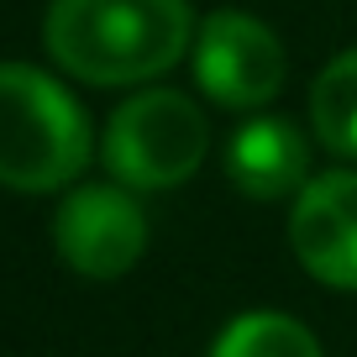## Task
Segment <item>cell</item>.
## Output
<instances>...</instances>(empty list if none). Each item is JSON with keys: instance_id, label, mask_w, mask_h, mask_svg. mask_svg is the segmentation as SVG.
Segmentation results:
<instances>
[{"instance_id": "cell-1", "label": "cell", "mask_w": 357, "mask_h": 357, "mask_svg": "<svg viewBox=\"0 0 357 357\" xmlns=\"http://www.w3.org/2000/svg\"><path fill=\"white\" fill-rule=\"evenodd\" d=\"M47 53L84 84H147L195 47L190 0H53Z\"/></svg>"}, {"instance_id": "cell-2", "label": "cell", "mask_w": 357, "mask_h": 357, "mask_svg": "<svg viewBox=\"0 0 357 357\" xmlns=\"http://www.w3.org/2000/svg\"><path fill=\"white\" fill-rule=\"evenodd\" d=\"M89 163V116L32 63H0V184L53 195Z\"/></svg>"}, {"instance_id": "cell-3", "label": "cell", "mask_w": 357, "mask_h": 357, "mask_svg": "<svg viewBox=\"0 0 357 357\" xmlns=\"http://www.w3.org/2000/svg\"><path fill=\"white\" fill-rule=\"evenodd\" d=\"M211 153V121L178 89H142L105 121V168L126 190H174Z\"/></svg>"}, {"instance_id": "cell-4", "label": "cell", "mask_w": 357, "mask_h": 357, "mask_svg": "<svg viewBox=\"0 0 357 357\" xmlns=\"http://www.w3.org/2000/svg\"><path fill=\"white\" fill-rule=\"evenodd\" d=\"M195 79L215 105L231 111H257L284 89L289 58L273 26H263L247 11H211L195 32Z\"/></svg>"}, {"instance_id": "cell-5", "label": "cell", "mask_w": 357, "mask_h": 357, "mask_svg": "<svg viewBox=\"0 0 357 357\" xmlns=\"http://www.w3.org/2000/svg\"><path fill=\"white\" fill-rule=\"evenodd\" d=\"M53 242L74 273L84 279H121L147 252V215L126 184H79L58 205Z\"/></svg>"}, {"instance_id": "cell-6", "label": "cell", "mask_w": 357, "mask_h": 357, "mask_svg": "<svg viewBox=\"0 0 357 357\" xmlns=\"http://www.w3.org/2000/svg\"><path fill=\"white\" fill-rule=\"evenodd\" d=\"M289 247L310 279L357 289V168L321 174L294 195Z\"/></svg>"}, {"instance_id": "cell-7", "label": "cell", "mask_w": 357, "mask_h": 357, "mask_svg": "<svg viewBox=\"0 0 357 357\" xmlns=\"http://www.w3.org/2000/svg\"><path fill=\"white\" fill-rule=\"evenodd\" d=\"M226 174L252 200H284L310 184V147L300 126L284 116H252L231 132L226 147Z\"/></svg>"}, {"instance_id": "cell-8", "label": "cell", "mask_w": 357, "mask_h": 357, "mask_svg": "<svg viewBox=\"0 0 357 357\" xmlns=\"http://www.w3.org/2000/svg\"><path fill=\"white\" fill-rule=\"evenodd\" d=\"M310 121L331 153L357 158V47L336 53L310 84Z\"/></svg>"}, {"instance_id": "cell-9", "label": "cell", "mask_w": 357, "mask_h": 357, "mask_svg": "<svg viewBox=\"0 0 357 357\" xmlns=\"http://www.w3.org/2000/svg\"><path fill=\"white\" fill-rule=\"evenodd\" d=\"M211 357H321V342H315L310 326H300L294 315L252 310V315H236V321L215 336Z\"/></svg>"}]
</instances>
